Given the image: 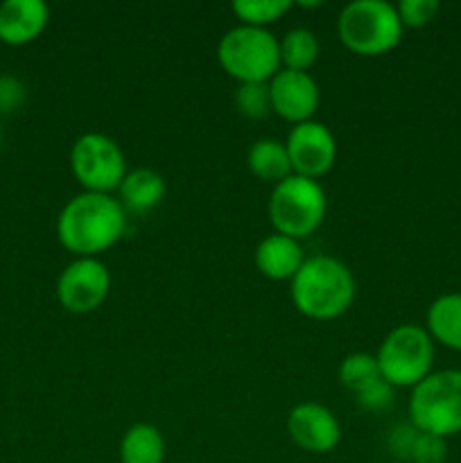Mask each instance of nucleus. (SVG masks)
<instances>
[{"label":"nucleus","instance_id":"1","mask_svg":"<svg viewBox=\"0 0 461 463\" xmlns=\"http://www.w3.org/2000/svg\"><path fill=\"white\" fill-rule=\"evenodd\" d=\"M127 211L113 194L80 193L61 208L57 238L77 258H98L122 240Z\"/></svg>","mask_w":461,"mask_h":463},{"label":"nucleus","instance_id":"2","mask_svg":"<svg viewBox=\"0 0 461 463\" xmlns=\"http://www.w3.org/2000/svg\"><path fill=\"white\" fill-rule=\"evenodd\" d=\"M355 276L334 256L306 258L292 279L294 307L315 321L342 317L355 301Z\"/></svg>","mask_w":461,"mask_h":463},{"label":"nucleus","instance_id":"3","mask_svg":"<svg viewBox=\"0 0 461 463\" xmlns=\"http://www.w3.org/2000/svg\"><path fill=\"white\" fill-rule=\"evenodd\" d=\"M342 43L360 57H378L402 41L400 16L387 0H353L337 18Z\"/></svg>","mask_w":461,"mask_h":463},{"label":"nucleus","instance_id":"4","mask_svg":"<svg viewBox=\"0 0 461 463\" xmlns=\"http://www.w3.org/2000/svg\"><path fill=\"white\" fill-rule=\"evenodd\" d=\"M217 59L240 84H269L283 68L278 39L267 27H230L217 43Z\"/></svg>","mask_w":461,"mask_h":463},{"label":"nucleus","instance_id":"5","mask_svg":"<svg viewBox=\"0 0 461 463\" xmlns=\"http://www.w3.org/2000/svg\"><path fill=\"white\" fill-rule=\"evenodd\" d=\"M409 423L434 437L461 434V371H432L411 389Z\"/></svg>","mask_w":461,"mask_h":463},{"label":"nucleus","instance_id":"6","mask_svg":"<svg viewBox=\"0 0 461 463\" xmlns=\"http://www.w3.org/2000/svg\"><path fill=\"white\" fill-rule=\"evenodd\" d=\"M325 208L328 199L319 181L289 175L271 190L269 220L276 233L303 240L324 224Z\"/></svg>","mask_w":461,"mask_h":463},{"label":"nucleus","instance_id":"7","mask_svg":"<svg viewBox=\"0 0 461 463\" xmlns=\"http://www.w3.org/2000/svg\"><path fill=\"white\" fill-rule=\"evenodd\" d=\"M384 383L393 389H414L434 366V339L423 326H396L382 339L375 355Z\"/></svg>","mask_w":461,"mask_h":463},{"label":"nucleus","instance_id":"8","mask_svg":"<svg viewBox=\"0 0 461 463\" xmlns=\"http://www.w3.org/2000/svg\"><path fill=\"white\" fill-rule=\"evenodd\" d=\"M71 170L84 193L111 194L127 176V161L116 140L99 131H89L72 145Z\"/></svg>","mask_w":461,"mask_h":463},{"label":"nucleus","instance_id":"9","mask_svg":"<svg viewBox=\"0 0 461 463\" xmlns=\"http://www.w3.org/2000/svg\"><path fill=\"white\" fill-rule=\"evenodd\" d=\"M111 274L99 258H75L57 280V298L72 315L95 312L108 297Z\"/></svg>","mask_w":461,"mask_h":463},{"label":"nucleus","instance_id":"10","mask_svg":"<svg viewBox=\"0 0 461 463\" xmlns=\"http://www.w3.org/2000/svg\"><path fill=\"white\" fill-rule=\"evenodd\" d=\"M285 147H287L294 175L307 176V179L319 181L337 161V140L324 122L307 120L294 125L285 140Z\"/></svg>","mask_w":461,"mask_h":463},{"label":"nucleus","instance_id":"11","mask_svg":"<svg viewBox=\"0 0 461 463\" xmlns=\"http://www.w3.org/2000/svg\"><path fill=\"white\" fill-rule=\"evenodd\" d=\"M271 111L292 125L312 120L321 104V90L310 72L280 68L269 81Z\"/></svg>","mask_w":461,"mask_h":463},{"label":"nucleus","instance_id":"12","mask_svg":"<svg viewBox=\"0 0 461 463\" xmlns=\"http://www.w3.org/2000/svg\"><path fill=\"white\" fill-rule=\"evenodd\" d=\"M287 432L301 450L312 455L333 452L342 441V425L321 402H301L287 416Z\"/></svg>","mask_w":461,"mask_h":463},{"label":"nucleus","instance_id":"13","mask_svg":"<svg viewBox=\"0 0 461 463\" xmlns=\"http://www.w3.org/2000/svg\"><path fill=\"white\" fill-rule=\"evenodd\" d=\"M48 21L50 7L43 0H5L0 5V41L7 45L32 43Z\"/></svg>","mask_w":461,"mask_h":463},{"label":"nucleus","instance_id":"14","mask_svg":"<svg viewBox=\"0 0 461 463\" xmlns=\"http://www.w3.org/2000/svg\"><path fill=\"white\" fill-rule=\"evenodd\" d=\"M306 262L301 240L287 235H267L256 247V267L269 280H292Z\"/></svg>","mask_w":461,"mask_h":463},{"label":"nucleus","instance_id":"15","mask_svg":"<svg viewBox=\"0 0 461 463\" xmlns=\"http://www.w3.org/2000/svg\"><path fill=\"white\" fill-rule=\"evenodd\" d=\"M165 190L167 185L161 172L152 170V167H136V170L127 172V176L122 179L120 188H118V194H120L118 202L127 213L145 215L163 202Z\"/></svg>","mask_w":461,"mask_h":463},{"label":"nucleus","instance_id":"16","mask_svg":"<svg viewBox=\"0 0 461 463\" xmlns=\"http://www.w3.org/2000/svg\"><path fill=\"white\" fill-rule=\"evenodd\" d=\"M425 330L434 342L461 353V292L441 294L434 298L425 317Z\"/></svg>","mask_w":461,"mask_h":463},{"label":"nucleus","instance_id":"17","mask_svg":"<svg viewBox=\"0 0 461 463\" xmlns=\"http://www.w3.org/2000/svg\"><path fill=\"white\" fill-rule=\"evenodd\" d=\"M247 165L253 176H258L260 181H269V184H280L289 175H294L287 147L274 138L256 140L249 147Z\"/></svg>","mask_w":461,"mask_h":463},{"label":"nucleus","instance_id":"18","mask_svg":"<svg viewBox=\"0 0 461 463\" xmlns=\"http://www.w3.org/2000/svg\"><path fill=\"white\" fill-rule=\"evenodd\" d=\"M165 452V439L152 423L131 425L120 441V463H163Z\"/></svg>","mask_w":461,"mask_h":463},{"label":"nucleus","instance_id":"19","mask_svg":"<svg viewBox=\"0 0 461 463\" xmlns=\"http://www.w3.org/2000/svg\"><path fill=\"white\" fill-rule=\"evenodd\" d=\"M280 66L287 71L307 72L316 63L321 52L319 39L307 27H294L283 39H278Z\"/></svg>","mask_w":461,"mask_h":463},{"label":"nucleus","instance_id":"20","mask_svg":"<svg viewBox=\"0 0 461 463\" xmlns=\"http://www.w3.org/2000/svg\"><path fill=\"white\" fill-rule=\"evenodd\" d=\"M382 380L380 373V364L375 360V355L371 353H351L342 360L339 364V383L353 392L355 396L364 393L366 389H371L373 384H378Z\"/></svg>","mask_w":461,"mask_h":463},{"label":"nucleus","instance_id":"21","mask_svg":"<svg viewBox=\"0 0 461 463\" xmlns=\"http://www.w3.org/2000/svg\"><path fill=\"white\" fill-rule=\"evenodd\" d=\"M292 5V0H235L230 9L242 21V25L267 27L283 18Z\"/></svg>","mask_w":461,"mask_h":463},{"label":"nucleus","instance_id":"22","mask_svg":"<svg viewBox=\"0 0 461 463\" xmlns=\"http://www.w3.org/2000/svg\"><path fill=\"white\" fill-rule=\"evenodd\" d=\"M235 107L249 120H262L271 111L269 84H240L235 90Z\"/></svg>","mask_w":461,"mask_h":463},{"label":"nucleus","instance_id":"23","mask_svg":"<svg viewBox=\"0 0 461 463\" xmlns=\"http://www.w3.org/2000/svg\"><path fill=\"white\" fill-rule=\"evenodd\" d=\"M396 9L402 27L419 30V27H425L437 18L441 5H438V0H400Z\"/></svg>","mask_w":461,"mask_h":463},{"label":"nucleus","instance_id":"24","mask_svg":"<svg viewBox=\"0 0 461 463\" xmlns=\"http://www.w3.org/2000/svg\"><path fill=\"white\" fill-rule=\"evenodd\" d=\"M416 437H419V430L411 423L393 425L387 434V452L398 461H411Z\"/></svg>","mask_w":461,"mask_h":463},{"label":"nucleus","instance_id":"25","mask_svg":"<svg viewBox=\"0 0 461 463\" xmlns=\"http://www.w3.org/2000/svg\"><path fill=\"white\" fill-rule=\"evenodd\" d=\"M447 441L434 434H425L419 430L414 450H411V463H446Z\"/></svg>","mask_w":461,"mask_h":463},{"label":"nucleus","instance_id":"26","mask_svg":"<svg viewBox=\"0 0 461 463\" xmlns=\"http://www.w3.org/2000/svg\"><path fill=\"white\" fill-rule=\"evenodd\" d=\"M355 401L366 411H384L396 402V389L389 383H384V380H380L378 384H373L364 393L355 396Z\"/></svg>","mask_w":461,"mask_h":463},{"label":"nucleus","instance_id":"27","mask_svg":"<svg viewBox=\"0 0 461 463\" xmlns=\"http://www.w3.org/2000/svg\"><path fill=\"white\" fill-rule=\"evenodd\" d=\"M25 99V86L12 75L0 77V111H14Z\"/></svg>","mask_w":461,"mask_h":463},{"label":"nucleus","instance_id":"28","mask_svg":"<svg viewBox=\"0 0 461 463\" xmlns=\"http://www.w3.org/2000/svg\"><path fill=\"white\" fill-rule=\"evenodd\" d=\"M0 143H3V129H0Z\"/></svg>","mask_w":461,"mask_h":463}]
</instances>
